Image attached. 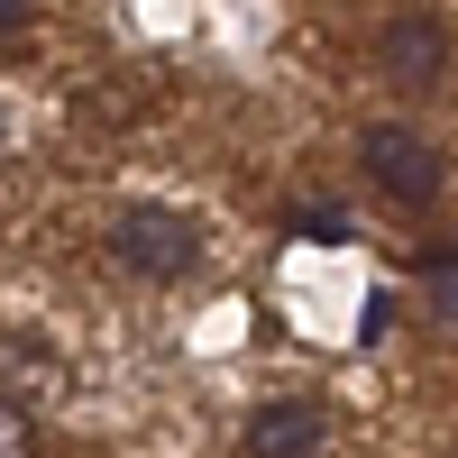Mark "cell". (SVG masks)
<instances>
[{
    "label": "cell",
    "mask_w": 458,
    "mask_h": 458,
    "mask_svg": "<svg viewBox=\"0 0 458 458\" xmlns=\"http://www.w3.org/2000/svg\"><path fill=\"white\" fill-rule=\"evenodd\" d=\"M110 257H120L129 276H147V284H174V276L202 266V220L165 211V202H129L120 229H110Z\"/></svg>",
    "instance_id": "1"
},
{
    "label": "cell",
    "mask_w": 458,
    "mask_h": 458,
    "mask_svg": "<svg viewBox=\"0 0 458 458\" xmlns=\"http://www.w3.org/2000/svg\"><path fill=\"white\" fill-rule=\"evenodd\" d=\"M358 165H367L376 193H394V202H440V183H449L440 147H431L422 129H403V120H376V129L358 138Z\"/></svg>",
    "instance_id": "2"
},
{
    "label": "cell",
    "mask_w": 458,
    "mask_h": 458,
    "mask_svg": "<svg viewBox=\"0 0 458 458\" xmlns=\"http://www.w3.org/2000/svg\"><path fill=\"white\" fill-rule=\"evenodd\" d=\"M376 64H386L403 92H431V83H440V64H449V28H440L431 10H403V19L376 28Z\"/></svg>",
    "instance_id": "3"
},
{
    "label": "cell",
    "mask_w": 458,
    "mask_h": 458,
    "mask_svg": "<svg viewBox=\"0 0 458 458\" xmlns=\"http://www.w3.org/2000/svg\"><path fill=\"white\" fill-rule=\"evenodd\" d=\"M239 449H248V458H321V449H330V422H321V403L276 394V403H257V412H248Z\"/></svg>",
    "instance_id": "4"
},
{
    "label": "cell",
    "mask_w": 458,
    "mask_h": 458,
    "mask_svg": "<svg viewBox=\"0 0 458 458\" xmlns=\"http://www.w3.org/2000/svg\"><path fill=\"white\" fill-rule=\"evenodd\" d=\"M284 229H293V239H321V248H339V239H349L339 202H293V211H284Z\"/></svg>",
    "instance_id": "5"
},
{
    "label": "cell",
    "mask_w": 458,
    "mask_h": 458,
    "mask_svg": "<svg viewBox=\"0 0 458 458\" xmlns=\"http://www.w3.org/2000/svg\"><path fill=\"white\" fill-rule=\"evenodd\" d=\"M0 458H37V412L0 394Z\"/></svg>",
    "instance_id": "6"
},
{
    "label": "cell",
    "mask_w": 458,
    "mask_h": 458,
    "mask_svg": "<svg viewBox=\"0 0 458 458\" xmlns=\"http://www.w3.org/2000/svg\"><path fill=\"white\" fill-rule=\"evenodd\" d=\"M422 276H440V321H458V257L431 248V257H422Z\"/></svg>",
    "instance_id": "7"
},
{
    "label": "cell",
    "mask_w": 458,
    "mask_h": 458,
    "mask_svg": "<svg viewBox=\"0 0 458 458\" xmlns=\"http://www.w3.org/2000/svg\"><path fill=\"white\" fill-rule=\"evenodd\" d=\"M28 10H37V0H0V37H19V28H28Z\"/></svg>",
    "instance_id": "8"
},
{
    "label": "cell",
    "mask_w": 458,
    "mask_h": 458,
    "mask_svg": "<svg viewBox=\"0 0 458 458\" xmlns=\"http://www.w3.org/2000/svg\"><path fill=\"white\" fill-rule=\"evenodd\" d=\"M0 138H10V120H0Z\"/></svg>",
    "instance_id": "9"
}]
</instances>
